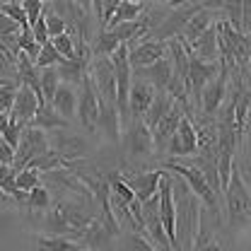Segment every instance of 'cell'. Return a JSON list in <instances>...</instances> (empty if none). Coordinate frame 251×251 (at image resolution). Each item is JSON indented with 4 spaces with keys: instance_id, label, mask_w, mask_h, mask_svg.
I'll return each mask as SVG.
<instances>
[{
    "instance_id": "cell-1",
    "label": "cell",
    "mask_w": 251,
    "mask_h": 251,
    "mask_svg": "<svg viewBox=\"0 0 251 251\" xmlns=\"http://www.w3.org/2000/svg\"><path fill=\"white\" fill-rule=\"evenodd\" d=\"M172 191H174V205H176V247L179 251H191L203 205L176 174H172Z\"/></svg>"
},
{
    "instance_id": "cell-2",
    "label": "cell",
    "mask_w": 251,
    "mask_h": 251,
    "mask_svg": "<svg viewBox=\"0 0 251 251\" xmlns=\"http://www.w3.org/2000/svg\"><path fill=\"white\" fill-rule=\"evenodd\" d=\"M222 213H225V222L229 225V234H237L251 222V191L242 181L237 167L232 169V179L222 196Z\"/></svg>"
},
{
    "instance_id": "cell-3",
    "label": "cell",
    "mask_w": 251,
    "mask_h": 251,
    "mask_svg": "<svg viewBox=\"0 0 251 251\" xmlns=\"http://www.w3.org/2000/svg\"><path fill=\"white\" fill-rule=\"evenodd\" d=\"M205 2H172V10L169 15L162 20V25L155 31H150L145 39H152V41H172L176 36H181V31L186 27V22L198 12L203 10Z\"/></svg>"
},
{
    "instance_id": "cell-4",
    "label": "cell",
    "mask_w": 251,
    "mask_h": 251,
    "mask_svg": "<svg viewBox=\"0 0 251 251\" xmlns=\"http://www.w3.org/2000/svg\"><path fill=\"white\" fill-rule=\"evenodd\" d=\"M124 152L126 159L138 162V159H150L155 157V143H152V133L145 128L143 121H130L124 128Z\"/></svg>"
},
{
    "instance_id": "cell-5",
    "label": "cell",
    "mask_w": 251,
    "mask_h": 251,
    "mask_svg": "<svg viewBox=\"0 0 251 251\" xmlns=\"http://www.w3.org/2000/svg\"><path fill=\"white\" fill-rule=\"evenodd\" d=\"M49 150H51L49 135H46L44 130L34 128V126H27L25 133H22V138H20V148L15 150V164H12V169H15V172L27 169V164H29L31 159L46 155Z\"/></svg>"
},
{
    "instance_id": "cell-6",
    "label": "cell",
    "mask_w": 251,
    "mask_h": 251,
    "mask_svg": "<svg viewBox=\"0 0 251 251\" xmlns=\"http://www.w3.org/2000/svg\"><path fill=\"white\" fill-rule=\"evenodd\" d=\"M220 73V61L218 63H205L198 61L196 56H191L188 61V75H186V90H188V101L193 106H198L201 101V92L205 90L208 82H213Z\"/></svg>"
},
{
    "instance_id": "cell-7",
    "label": "cell",
    "mask_w": 251,
    "mask_h": 251,
    "mask_svg": "<svg viewBox=\"0 0 251 251\" xmlns=\"http://www.w3.org/2000/svg\"><path fill=\"white\" fill-rule=\"evenodd\" d=\"M227 82H229V65L220 61V73L213 82L205 85V90L201 92V101H198V111L208 119H215L225 101V94H227Z\"/></svg>"
},
{
    "instance_id": "cell-8",
    "label": "cell",
    "mask_w": 251,
    "mask_h": 251,
    "mask_svg": "<svg viewBox=\"0 0 251 251\" xmlns=\"http://www.w3.org/2000/svg\"><path fill=\"white\" fill-rule=\"evenodd\" d=\"M49 143L56 145V148H51V150L58 152L65 162H82L85 157L92 152V150H90V143H87L82 135L70 133L68 128H65V130H56V133L49 138Z\"/></svg>"
},
{
    "instance_id": "cell-9",
    "label": "cell",
    "mask_w": 251,
    "mask_h": 251,
    "mask_svg": "<svg viewBox=\"0 0 251 251\" xmlns=\"http://www.w3.org/2000/svg\"><path fill=\"white\" fill-rule=\"evenodd\" d=\"M196 152H198V138H196L193 124L184 116L179 128L174 130V135L169 138L164 155L169 157V159H179V157H193Z\"/></svg>"
},
{
    "instance_id": "cell-10",
    "label": "cell",
    "mask_w": 251,
    "mask_h": 251,
    "mask_svg": "<svg viewBox=\"0 0 251 251\" xmlns=\"http://www.w3.org/2000/svg\"><path fill=\"white\" fill-rule=\"evenodd\" d=\"M167 58V41H152V39H140L135 46L128 49V65L130 70L148 68L152 63Z\"/></svg>"
},
{
    "instance_id": "cell-11",
    "label": "cell",
    "mask_w": 251,
    "mask_h": 251,
    "mask_svg": "<svg viewBox=\"0 0 251 251\" xmlns=\"http://www.w3.org/2000/svg\"><path fill=\"white\" fill-rule=\"evenodd\" d=\"M77 119H80V124L85 126L87 133H97V124H99V97H97V90H94L90 77H85V82L80 87Z\"/></svg>"
},
{
    "instance_id": "cell-12",
    "label": "cell",
    "mask_w": 251,
    "mask_h": 251,
    "mask_svg": "<svg viewBox=\"0 0 251 251\" xmlns=\"http://www.w3.org/2000/svg\"><path fill=\"white\" fill-rule=\"evenodd\" d=\"M162 169H145V172H133L130 176H124V181L128 184V188L133 191V196L145 203L150 201L152 196H157V188H159V179H162Z\"/></svg>"
},
{
    "instance_id": "cell-13",
    "label": "cell",
    "mask_w": 251,
    "mask_h": 251,
    "mask_svg": "<svg viewBox=\"0 0 251 251\" xmlns=\"http://www.w3.org/2000/svg\"><path fill=\"white\" fill-rule=\"evenodd\" d=\"M155 94L157 92L152 85H148V82L133 77L130 92H128V116H130V121H143V116H145V111L150 109Z\"/></svg>"
},
{
    "instance_id": "cell-14",
    "label": "cell",
    "mask_w": 251,
    "mask_h": 251,
    "mask_svg": "<svg viewBox=\"0 0 251 251\" xmlns=\"http://www.w3.org/2000/svg\"><path fill=\"white\" fill-rule=\"evenodd\" d=\"M181 119H184V109L179 106V104H174L167 114H164V119L157 124V128L152 130V143H155V152L159 155H164V150H167V143H169V138L174 135V130L179 128L181 124Z\"/></svg>"
},
{
    "instance_id": "cell-15",
    "label": "cell",
    "mask_w": 251,
    "mask_h": 251,
    "mask_svg": "<svg viewBox=\"0 0 251 251\" xmlns=\"http://www.w3.org/2000/svg\"><path fill=\"white\" fill-rule=\"evenodd\" d=\"M75 242H77L80 247H85L87 251H106V249H111L114 237L106 232V227L101 225V220L97 218L75 237Z\"/></svg>"
},
{
    "instance_id": "cell-16",
    "label": "cell",
    "mask_w": 251,
    "mask_h": 251,
    "mask_svg": "<svg viewBox=\"0 0 251 251\" xmlns=\"http://www.w3.org/2000/svg\"><path fill=\"white\" fill-rule=\"evenodd\" d=\"M172 73H174V70H172V61H169V56H167V58H162V61L148 65V68L133 70V77H138V80L152 85L155 92H164L167 85H169V80H172Z\"/></svg>"
},
{
    "instance_id": "cell-17",
    "label": "cell",
    "mask_w": 251,
    "mask_h": 251,
    "mask_svg": "<svg viewBox=\"0 0 251 251\" xmlns=\"http://www.w3.org/2000/svg\"><path fill=\"white\" fill-rule=\"evenodd\" d=\"M39 106H41V104H39V99L34 97V92L27 90V87H20V90H17V97H15V106H12V111H10V119L27 128V126H31V121H34Z\"/></svg>"
},
{
    "instance_id": "cell-18",
    "label": "cell",
    "mask_w": 251,
    "mask_h": 251,
    "mask_svg": "<svg viewBox=\"0 0 251 251\" xmlns=\"http://www.w3.org/2000/svg\"><path fill=\"white\" fill-rule=\"evenodd\" d=\"M191 53L198 58V61H205V63H218L220 61V53H218V22L205 29L193 44H191Z\"/></svg>"
},
{
    "instance_id": "cell-19",
    "label": "cell",
    "mask_w": 251,
    "mask_h": 251,
    "mask_svg": "<svg viewBox=\"0 0 251 251\" xmlns=\"http://www.w3.org/2000/svg\"><path fill=\"white\" fill-rule=\"evenodd\" d=\"M104 133L106 140H111L114 145L121 140V119H119V109L114 104H104L99 101V124H97V133Z\"/></svg>"
},
{
    "instance_id": "cell-20",
    "label": "cell",
    "mask_w": 251,
    "mask_h": 251,
    "mask_svg": "<svg viewBox=\"0 0 251 251\" xmlns=\"http://www.w3.org/2000/svg\"><path fill=\"white\" fill-rule=\"evenodd\" d=\"M51 106L56 109V114H58L61 119H65L68 124H70L73 119H77V94H75V87L61 82V87H58V92L53 97Z\"/></svg>"
},
{
    "instance_id": "cell-21",
    "label": "cell",
    "mask_w": 251,
    "mask_h": 251,
    "mask_svg": "<svg viewBox=\"0 0 251 251\" xmlns=\"http://www.w3.org/2000/svg\"><path fill=\"white\" fill-rule=\"evenodd\" d=\"M34 128H39V130H44V133H56V130H65V128H70V124L61 119L58 114H56V109L51 106V104H41L39 109H36V116H34V121H31Z\"/></svg>"
},
{
    "instance_id": "cell-22",
    "label": "cell",
    "mask_w": 251,
    "mask_h": 251,
    "mask_svg": "<svg viewBox=\"0 0 251 251\" xmlns=\"http://www.w3.org/2000/svg\"><path fill=\"white\" fill-rule=\"evenodd\" d=\"M174 104H176V101H174V99H172L167 92H157L155 99H152V104H150V109H148V111H145V116H143V124H145V128L152 133V130L157 128V124L164 119V114H167Z\"/></svg>"
},
{
    "instance_id": "cell-23",
    "label": "cell",
    "mask_w": 251,
    "mask_h": 251,
    "mask_svg": "<svg viewBox=\"0 0 251 251\" xmlns=\"http://www.w3.org/2000/svg\"><path fill=\"white\" fill-rule=\"evenodd\" d=\"M145 7H148V2L121 0V2H119V10H116V15H114V20H111V25H109L106 29H114V27L126 25V22H135V20H138V17L145 12Z\"/></svg>"
},
{
    "instance_id": "cell-24",
    "label": "cell",
    "mask_w": 251,
    "mask_h": 251,
    "mask_svg": "<svg viewBox=\"0 0 251 251\" xmlns=\"http://www.w3.org/2000/svg\"><path fill=\"white\" fill-rule=\"evenodd\" d=\"M121 46V41L114 36V31H97V36L92 39V44H90V49H92V58H109L116 49Z\"/></svg>"
},
{
    "instance_id": "cell-25",
    "label": "cell",
    "mask_w": 251,
    "mask_h": 251,
    "mask_svg": "<svg viewBox=\"0 0 251 251\" xmlns=\"http://www.w3.org/2000/svg\"><path fill=\"white\" fill-rule=\"evenodd\" d=\"M36 251H87L77 242L68 237H51V234H36Z\"/></svg>"
},
{
    "instance_id": "cell-26",
    "label": "cell",
    "mask_w": 251,
    "mask_h": 251,
    "mask_svg": "<svg viewBox=\"0 0 251 251\" xmlns=\"http://www.w3.org/2000/svg\"><path fill=\"white\" fill-rule=\"evenodd\" d=\"M56 73H58V77H61V82L65 85H70V87H82V82H85V77H87V68L82 65V63L77 61H65L61 63L58 68H56Z\"/></svg>"
},
{
    "instance_id": "cell-27",
    "label": "cell",
    "mask_w": 251,
    "mask_h": 251,
    "mask_svg": "<svg viewBox=\"0 0 251 251\" xmlns=\"http://www.w3.org/2000/svg\"><path fill=\"white\" fill-rule=\"evenodd\" d=\"M119 249L121 251H157L148 237H143L138 232H128V229L119 234Z\"/></svg>"
},
{
    "instance_id": "cell-28",
    "label": "cell",
    "mask_w": 251,
    "mask_h": 251,
    "mask_svg": "<svg viewBox=\"0 0 251 251\" xmlns=\"http://www.w3.org/2000/svg\"><path fill=\"white\" fill-rule=\"evenodd\" d=\"M39 82H41L44 101H46V104H51V101H53V97H56V92H58V87H61V77H58L56 68H44V70L39 73Z\"/></svg>"
},
{
    "instance_id": "cell-29",
    "label": "cell",
    "mask_w": 251,
    "mask_h": 251,
    "mask_svg": "<svg viewBox=\"0 0 251 251\" xmlns=\"http://www.w3.org/2000/svg\"><path fill=\"white\" fill-rule=\"evenodd\" d=\"M119 2L121 0H94L92 2V12L99 20V29H106L111 25V20H114V15L119 10Z\"/></svg>"
},
{
    "instance_id": "cell-30",
    "label": "cell",
    "mask_w": 251,
    "mask_h": 251,
    "mask_svg": "<svg viewBox=\"0 0 251 251\" xmlns=\"http://www.w3.org/2000/svg\"><path fill=\"white\" fill-rule=\"evenodd\" d=\"M0 12L5 17H10L15 25H20V29H27V15H25V7L20 0H0Z\"/></svg>"
},
{
    "instance_id": "cell-31",
    "label": "cell",
    "mask_w": 251,
    "mask_h": 251,
    "mask_svg": "<svg viewBox=\"0 0 251 251\" xmlns=\"http://www.w3.org/2000/svg\"><path fill=\"white\" fill-rule=\"evenodd\" d=\"M51 191L46 186H36L34 191L27 193V208L29 210H39V213H46L51 208Z\"/></svg>"
},
{
    "instance_id": "cell-32",
    "label": "cell",
    "mask_w": 251,
    "mask_h": 251,
    "mask_svg": "<svg viewBox=\"0 0 251 251\" xmlns=\"http://www.w3.org/2000/svg\"><path fill=\"white\" fill-rule=\"evenodd\" d=\"M51 5L46 2L44 5V20H46V31H49V39H56V36H61L68 31V25H65V20H63L58 12H53V10H49Z\"/></svg>"
},
{
    "instance_id": "cell-33",
    "label": "cell",
    "mask_w": 251,
    "mask_h": 251,
    "mask_svg": "<svg viewBox=\"0 0 251 251\" xmlns=\"http://www.w3.org/2000/svg\"><path fill=\"white\" fill-rule=\"evenodd\" d=\"M61 63H65V58H63L56 49H53V44L49 41V44H44V46H41L39 58H36V63H34V65H36L39 70H44V68H53V65L58 68Z\"/></svg>"
},
{
    "instance_id": "cell-34",
    "label": "cell",
    "mask_w": 251,
    "mask_h": 251,
    "mask_svg": "<svg viewBox=\"0 0 251 251\" xmlns=\"http://www.w3.org/2000/svg\"><path fill=\"white\" fill-rule=\"evenodd\" d=\"M0 191L12 201V196L20 191L17 188V172L12 167H0Z\"/></svg>"
},
{
    "instance_id": "cell-35",
    "label": "cell",
    "mask_w": 251,
    "mask_h": 251,
    "mask_svg": "<svg viewBox=\"0 0 251 251\" xmlns=\"http://www.w3.org/2000/svg\"><path fill=\"white\" fill-rule=\"evenodd\" d=\"M17 90H20V85H17L15 80L0 87V114H7V116H10V111H12V106H15Z\"/></svg>"
},
{
    "instance_id": "cell-36",
    "label": "cell",
    "mask_w": 251,
    "mask_h": 251,
    "mask_svg": "<svg viewBox=\"0 0 251 251\" xmlns=\"http://www.w3.org/2000/svg\"><path fill=\"white\" fill-rule=\"evenodd\" d=\"M36 186H41V174L36 169H22V172H17V188L20 191L29 193Z\"/></svg>"
},
{
    "instance_id": "cell-37",
    "label": "cell",
    "mask_w": 251,
    "mask_h": 251,
    "mask_svg": "<svg viewBox=\"0 0 251 251\" xmlns=\"http://www.w3.org/2000/svg\"><path fill=\"white\" fill-rule=\"evenodd\" d=\"M51 44H53V49L61 53L65 61H75V41H73V36L65 31L61 36H56V39H51Z\"/></svg>"
},
{
    "instance_id": "cell-38",
    "label": "cell",
    "mask_w": 251,
    "mask_h": 251,
    "mask_svg": "<svg viewBox=\"0 0 251 251\" xmlns=\"http://www.w3.org/2000/svg\"><path fill=\"white\" fill-rule=\"evenodd\" d=\"M22 133H25V126H20L17 121L10 119V124H7L5 133H2V140H5L12 150H17V148H20V138H22Z\"/></svg>"
},
{
    "instance_id": "cell-39",
    "label": "cell",
    "mask_w": 251,
    "mask_h": 251,
    "mask_svg": "<svg viewBox=\"0 0 251 251\" xmlns=\"http://www.w3.org/2000/svg\"><path fill=\"white\" fill-rule=\"evenodd\" d=\"M44 5L46 2H41V0H25L22 2V7H25V15H27V25H29V29L39 22V17L44 15Z\"/></svg>"
},
{
    "instance_id": "cell-40",
    "label": "cell",
    "mask_w": 251,
    "mask_h": 251,
    "mask_svg": "<svg viewBox=\"0 0 251 251\" xmlns=\"http://www.w3.org/2000/svg\"><path fill=\"white\" fill-rule=\"evenodd\" d=\"M20 25H15L10 17H5L2 12H0V36H15V34H20Z\"/></svg>"
},
{
    "instance_id": "cell-41",
    "label": "cell",
    "mask_w": 251,
    "mask_h": 251,
    "mask_svg": "<svg viewBox=\"0 0 251 251\" xmlns=\"http://www.w3.org/2000/svg\"><path fill=\"white\" fill-rule=\"evenodd\" d=\"M15 164V150L0 138V167H12Z\"/></svg>"
},
{
    "instance_id": "cell-42",
    "label": "cell",
    "mask_w": 251,
    "mask_h": 251,
    "mask_svg": "<svg viewBox=\"0 0 251 251\" xmlns=\"http://www.w3.org/2000/svg\"><path fill=\"white\" fill-rule=\"evenodd\" d=\"M242 34L251 36V0L242 2Z\"/></svg>"
},
{
    "instance_id": "cell-43",
    "label": "cell",
    "mask_w": 251,
    "mask_h": 251,
    "mask_svg": "<svg viewBox=\"0 0 251 251\" xmlns=\"http://www.w3.org/2000/svg\"><path fill=\"white\" fill-rule=\"evenodd\" d=\"M7 124H10V116H7V114H0V138H2V133H5Z\"/></svg>"
},
{
    "instance_id": "cell-44",
    "label": "cell",
    "mask_w": 251,
    "mask_h": 251,
    "mask_svg": "<svg viewBox=\"0 0 251 251\" xmlns=\"http://www.w3.org/2000/svg\"><path fill=\"white\" fill-rule=\"evenodd\" d=\"M0 203H12V201H10V198H7V196H5V193L0 191Z\"/></svg>"
},
{
    "instance_id": "cell-45",
    "label": "cell",
    "mask_w": 251,
    "mask_h": 251,
    "mask_svg": "<svg viewBox=\"0 0 251 251\" xmlns=\"http://www.w3.org/2000/svg\"><path fill=\"white\" fill-rule=\"evenodd\" d=\"M249 186H251V181H249Z\"/></svg>"
}]
</instances>
